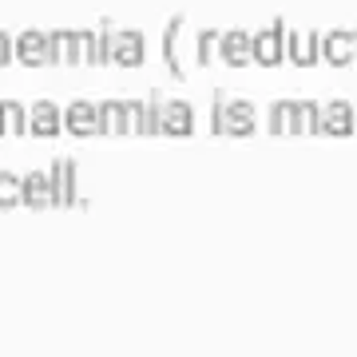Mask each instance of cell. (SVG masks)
<instances>
[{"mask_svg": "<svg viewBox=\"0 0 357 357\" xmlns=\"http://www.w3.org/2000/svg\"><path fill=\"white\" fill-rule=\"evenodd\" d=\"M250 60L262 68H278L286 60V24L282 20H274L266 32L250 36Z\"/></svg>", "mask_w": 357, "mask_h": 357, "instance_id": "obj_1", "label": "cell"}, {"mask_svg": "<svg viewBox=\"0 0 357 357\" xmlns=\"http://www.w3.org/2000/svg\"><path fill=\"white\" fill-rule=\"evenodd\" d=\"M143 32L135 28H123V32H112V48H107V64H119V68H139L143 64Z\"/></svg>", "mask_w": 357, "mask_h": 357, "instance_id": "obj_2", "label": "cell"}, {"mask_svg": "<svg viewBox=\"0 0 357 357\" xmlns=\"http://www.w3.org/2000/svg\"><path fill=\"white\" fill-rule=\"evenodd\" d=\"M76 159H56L48 171L52 178V206H76L79 203V187H76Z\"/></svg>", "mask_w": 357, "mask_h": 357, "instance_id": "obj_3", "label": "cell"}, {"mask_svg": "<svg viewBox=\"0 0 357 357\" xmlns=\"http://www.w3.org/2000/svg\"><path fill=\"white\" fill-rule=\"evenodd\" d=\"M28 131H32L36 139H56V135L64 131V112L52 100H36L32 112H28Z\"/></svg>", "mask_w": 357, "mask_h": 357, "instance_id": "obj_4", "label": "cell"}, {"mask_svg": "<svg viewBox=\"0 0 357 357\" xmlns=\"http://www.w3.org/2000/svg\"><path fill=\"white\" fill-rule=\"evenodd\" d=\"M13 60H20L24 68H44L48 64V32L28 28L13 40Z\"/></svg>", "mask_w": 357, "mask_h": 357, "instance_id": "obj_5", "label": "cell"}, {"mask_svg": "<svg viewBox=\"0 0 357 357\" xmlns=\"http://www.w3.org/2000/svg\"><path fill=\"white\" fill-rule=\"evenodd\" d=\"M258 128L255 119V107L246 100H227V107H222V135H234V139H250Z\"/></svg>", "mask_w": 357, "mask_h": 357, "instance_id": "obj_6", "label": "cell"}, {"mask_svg": "<svg viewBox=\"0 0 357 357\" xmlns=\"http://www.w3.org/2000/svg\"><path fill=\"white\" fill-rule=\"evenodd\" d=\"M321 135H333V139H345V135H354L357 123H354V107L345 100H330L321 107V123H318Z\"/></svg>", "mask_w": 357, "mask_h": 357, "instance_id": "obj_7", "label": "cell"}, {"mask_svg": "<svg viewBox=\"0 0 357 357\" xmlns=\"http://www.w3.org/2000/svg\"><path fill=\"white\" fill-rule=\"evenodd\" d=\"M64 131H72L76 139H88V135H100V112L96 103L88 100H72L64 112Z\"/></svg>", "mask_w": 357, "mask_h": 357, "instance_id": "obj_8", "label": "cell"}, {"mask_svg": "<svg viewBox=\"0 0 357 357\" xmlns=\"http://www.w3.org/2000/svg\"><path fill=\"white\" fill-rule=\"evenodd\" d=\"M321 60L333 68H345L357 60V32H330L321 40Z\"/></svg>", "mask_w": 357, "mask_h": 357, "instance_id": "obj_9", "label": "cell"}, {"mask_svg": "<svg viewBox=\"0 0 357 357\" xmlns=\"http://www.w3.org/2000/svg\"><path fill=\"white\" fill-rule=\"evenodd\" d=\"M195 131V107L183 100H171L163 103V128H159V135H175V139H187Z\"/></svg>", "mask_w": 357, "mask_h": 357, "instance_id": "obj_10", "label": "cell"}, {"mask_svg": "<svg viewBox=\"0 0 357 357\" xmlns=\"http://www.w3.org/2000/svg\"><path fill=\"white\" fill-rule=\"evenodd\" d=\"M286 56H290V64H298V68L318 64L321 60L318 32H290V36H286Z\"/></svg>", "mask_w": 357, "mask_h": 357, "instance_id": "obj_11", "label": "cell"}, {"mask_svg": "<svg viewBox=\"0 0 357 357\" xmlns=\"http://www.w3.org/2000/svg\"><path fill=\"white\" fill-rule=\"evenodd\" d=\"M20 203L32 206V211H48L52 206V178L44 171H32V175L20 178Z\"/></svg>", "mask_w": 357, "mask_h": 357, "instance_id": "obj_12", "label": "cell"}, {"mask_svg": "<svg viewBox=\"0 0 357 357\" xmlns=\"http://www.w3.org/2000/svg\"><path fill=\"white\" fill-rule=\"evenodd\" d=\"M96 112H100V135H128L123 100H103V103H96Z\"/></svg>", "mask_w": 357, "mask_h": 357, "instance_id": "obj_13", "label": "cell"}, {"mask_svg": "<svg viewBox=\"0 0 357 357\" xmlns=\"http://www.w3.org/2000/svg\"><path fill=\"white\" fill-rule=\"evenodd\" d=\"M218 56H222V64L243 68L250 60V36L246 32H227V36L218 40Z\"/></svg>", "mask_w": 357, "mask_h": 357, "instance_id": "obj_14", "label": "cell"}, {"mask_svg": "<svg viewBox=\"0 0 357 357\" xmlns=\"http://www.w3.org/2000/svg\"><path fill=\"white\" fill-rule=\"evenodd\" d=\"M48 64H76V32H48Z\"/></svg>", "mask_w": 357, "mask_h": 357, "instance_id": "obj_15", "label": "cell"}, {"mask_svg": "<svg viewBox=\"0 0 357 357\" xmlns=\"http://www.w3.org/2000/svg\"><path fill=\"white\" fill-rule=\"evenodd\" d=\"M28 131V112L24 103L0 100V135H24Z\"/></svg>", "mask_w": 357, "mask_h": 357, "instance_id": "obj_16", "label": "cell"}, {"mask_svg": "<svg viewBox=\"0 0 357 357\" xmlns=\"http://www.w3.org/2000/svg\"><path fill=\"white\" fill-rule=\"evenodd\" d=\"M318 123H321V107L314 100L294 103V135H318Z\"/></svg>", "mask_w": 357, "mask_h": 357, "instance_id": "obj_17", "label": "cell"}, {"mask_svg": "<svg viewBox=\"0 0 357 357\" xmlns=\"http://www.w3.org/2000/svg\"><path fill=\"white\" fill-rule=\"evenodd\" d=\"M178 28H183V16H175V20L167 24V36H163V60H167V68H171V76L183 79V68H178V52H175V44H178Z\"/></svg>", "mask_w": 357, "mask_h": 357, "instance_id": "obj_18", "label": "cell"}, {"mask_svg": "<svg viewBox=\"0 0 357 357\" xmlns=\"http://www.w3.org/2000/svg\"><path fill=\"white\" fill-rule=\"evenodd\" d=\"M270 131L274 135H294V100H278L270 107Z\"/></svg>", "mask_w": 357, "mask_h": 357, "instance_id": "obj_19", "label": "cell"}, {"mask_svg": "<svg viewBox=\"0 0 357 357\" xmlns=\"http://www.w3.org/2000/svg\"><path fill=\"white\" fill-rule=\"evenodd\" d=\"M13 206H20V175L0 171V211H13Z\"/></svg>", "mask_w": 357, "mask_h": 357, "instance_id": "obj_20", "label": "cell"}, {"mask_svg": "<svg viewBox=\"0 0 357 357\" xmlns=\"http://www.w3.org/2000/svg\"><path fill=\"white\" fill-rule=\"evenodd\" d=\"M159 128H163V103L159 100L143 103V131L139 135H159Z\"/></svg>", "mask_w": 357, "mask_h": 357, "instance_id": "obj_21", "label": "cell"}, {"mask_svg": "<svg viewBox=\"0 0 357 357\" xmlns=\"http://www.w3.org/2000/svg\"><path fill=\"white\" fill-rule=\"evenodd\" d=\"M123 112H128V135H139L143 131V100H123Z\"/></svg>", "mask_w": 357, "mask_h": 357, "instance_id": "obj_22", "label": "cell"}, {"mask_svg": "<svg viewBox=\"0 0 357 357\" xmlns=\"http://www.w3.org/2000/svg\"><path fill=\"white\" fill-rule=\"evenodd\" d=\"M215 48H218V36L215 32H203L199 36V64H215Z\"/></svg>", "mask_w": 357, "mask_h": 357, "instance_id": "obj_23", "label": "cell"}, {"mask_svg": "<svg viewBox=\"0 0 357 357\" xmlns=\"http://www.w3.org/2000/svg\"><path fill=\"white\" fill-rule=\"evenodd\" d=\"M107 48H112V28H96V64H107Z\"/></svg>", "mask_w": 357, "mask_h": 357, "instance_id": "obj_24", "label": "cell"}, {"mask_svg": "<svg viewBox=\"0 0 357 357\" xmlns=\"http://www.w3.org/2000/svg\"><path fill=\"white\" fill-rule=\"evenodd\" d=\"M13 64V40H8V32H0V68Z\"/></svg>", "mask_w": 357, "mask_h": 357, "instance_id": "obj_25", "label": "cell"}, {"mask_svg": "<svg viewBox=\"0 0 357 357\" xmlns=\"http://www.w3.org/2000/svg\"><path fill=\"white\" fill-rule=\"evenodd\" d=\"M354 123H357V112H354Z\"/></svg>", "mask_w": 357, "mask_h": 357, "instance_id": "obj_26", "label": "cell"}, {"mask_svg": "<svg viewBox=\"0 0 357 357\" xmlns=\"http://www.w3.org/2000/svg\"><path fill=\"white\" fill-rule=\"evenodd\" d=\"M354 32H357V28H354ZM354 64H357V60H354Z\"/></svg>", "mask_w": 357, "mask_h": 357, "instance_id": "obj_27", "label": "cell"}]
</instances>
